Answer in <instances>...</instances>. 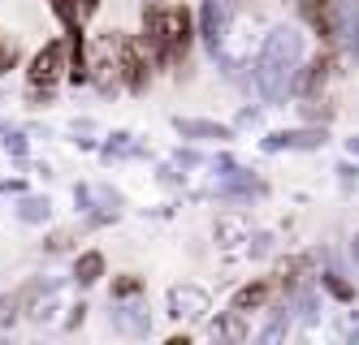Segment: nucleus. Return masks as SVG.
I'll return each mask as SVG.
<instances>
[{"label": "nucleus", "mask_w": 359, "mask_h": 345, "mask_svg": "<svg viewBox=\"0 0 359 345\" xmlns=\"http://www.w3.org/2000/svg\"><path fill=\"white\" fill-rule=\"evenodd\" d=\"M48 211H53V203H48V199H22V207H18V216L22 220H48Z\"/></svg>", "instance_id": "obj_19"}, {"label": "nucleus", "mask_w": 359, "mask_h": 345, "mask_svg": "<svg viewBox=\"0 0 359 345\" xmlns=\"http://www.w3.org/2000/svg\"><path fill=\"white\" fill-rule=\"evenodd\" d=\"M269 251H273V237L260 233V237H255V246H251V255H269Z\"/></svg>", "instance_id": "obj_26"}, {"label": "nucleus", "mask_w": 359, "mask_h": 345, "mask_svg": "<svg viewBox=\"0 0 359 345\" xmlns=\"http://www.w3.org/2000/svg\"><path fill=\"white\" fill-rule=\"evenodd\" d=\"M69 242H74V233H69V229H61V233H53V237H48L43 246H48V251H65Z\"/></svg>", "instance_id": "obj_24"}, {"label": "nucleus", "mask_w": 359, "mask_h": 345, "mask_svg": "<svg viewBox=\"0 0 359 345\" xmlns=\"http://www.w3.org/2000/svg\"><path fill=\"white\" fill-rule=\"evenodd\" d=\"M74 199H79V207L95 211V220H100V225L113 220V216H117V203H121L113 190H104V185H79V190H74Z\"/></svg>", "instance_id": "obj_10"}, {"label": "nucleus", "mask_w": 359, "mask_h": 345, "mask_svg": "<svg viewBox=\"0 0 359 345\" xmlns=\"http://www.w3.org/2000/svg\"><path fill=\"white\" fill-rule=\"evenodd\" d=\"M346 147H351V155H359V139H351V143H346Z\"/></svg>", "instance_id": "obj_29"}, {"label": "nucleus", "mask_w": 359, "mask_h": 345, "mask_svg": "<svg viewBox=\"0 0 359 345\" xmlns=\"http://www.w3.org/2000/svg\"><path fill=\"white\" fill-rule=\"evenodd\" d=\"M69 69V39H48L39 52H35V61L27 69V99L31 104H48L57 91V83L65 78Z\"/></svg>", "instance_id": "obj_3"}, {"label": "nucleus", "mask_w": 359, "mask_h": 345, "mask_svg": "<svg viewBox=\"0 0 359 345\" xmlns=\"http://www.w3.org/2000/svg\"><path fill=\"white\" fill-rule=\"evenodd\" d=\"M5 134H9V125H0V143H5Z\"/></svg>", "instance_id": "obj_31"}, {"label": "nucleus", "mask_w": 359, "mask_h": 345, "mask_svg": "<svg viewBox=\"0 0 359 345\" xmlns=\"http://www.w3.org/2000/svg\"><path fill=\"white\" fill-rule=\"evenodd\" d=\"M5 185H9V190H18V181H0V190H5Z\"/></svg>", "instance_id": "obj_30"}, {"label": "nucleus", "mask_w": 359, "mask_h": 345, "mask_svg": "<svg viewBox=\"0 0 359 345\" xmlns=\"http://www.w3.org/2000/svg\"><path fill=\"white\" fill-rule=\"evenodd\" d=\"M208 332H212L217 341H247V337H251V328H247V315H243V311H234V307H229V311H221L217 320L208 324Z\"/></svg>", "instance_id": "obj_12"}, {"label": "nucleus", "mask_w": 359, "mask_h": 345, "mask_svg": "<svg viewBox=\"0 0 359 345\" xmlns=\"http://www.w3.org/2000/svg\"><path fill=\"white\" fill-rule=\"evenodd\" d=\"M303 65V35L294 26H273L260 39V57H255V87L264 91V99L281 104L294 91V78Z\"/></svg>", "instance_id": "obj_1"}, {"label": "nucleus", "mask_w": 359, "mask_h": 345, "mask_svg": "<svg viewBox=\"0 0 359 345\" xmlns=\"http://www.w3.org/2000/svg\"><path fill=\"white\" fill-rule=\"evenodd\" d=\"M281 337H290V315L286 311H277V320L260 332V341H281Z\"/></svg>", "instance_id": "obj_21"}, {"label": "nucleus", "mask_w": 359, "mask_h": 345, "mask_svg": "<svg viewBox=\"0 0 359 345\" xmlns=\"http://www.w3.org/2000/svg\"><path fill=\"white\" fill-rule=\"evenodd\" d=\"M22 320V294H0V328H13Z\"/></svg>", "instance_id": "obj_18"}, {"label": "nucleus", "mask_w": 359, "mask_h": 345, "mask_svg": "<svg viewBox=\"0 0 359 345\" xmlns=\"http://www.w3.org/2000/svg\"><path fill=\"white\" fill-rule=\"evenodd\" d=\"M299 13L320 35V43L338 39V0H299Z\"/></svg>", "instance_id": "obj_7"}, {"label": "nucleus", "mask_w": 359, "mask_h": 345, "mask_svg": "<svg viewBox=\"0 0 359 345\" xmlns=\"http://www.w3.org/2000/svg\"><path fill=\"white\" fill-rule=\"evenodd\" d=\"M139 289H143V281H139L135 272H126V276H117V281H113V298H135Z\"/></svg>", "instance_id": "obj_20"}, {"label": "nucleus", "mask_w": 359, "mask_h": 345, "mask_svg": "<svg viewBox=\"0 0 359 345\" xmlns=\"http://www.w3.org/2000/svg\"><path fill=\"white\" fill-rule=\"evenodd\" d=\"M53 5V13L61 17V26H65V35H79L83 26H79V0H48Z\"/></svg>", "instance_id": "obj_16"}, {"label": "nucleus", "mask_w": 359, "mask_h": 345, "mask_svg": "<svg viewBox=\"0 0 359 345\" xmlns=\"http://www.w3.org/2000/svg\"><path fill=\"white\" fill-rule=\"evenodd\" d=\"M338 73V48L333 43H325V52L320 57H312L307 65H299V78H294V91L299 95H320L325 87H329V78Z\"/></svg>", "instance_id": "obj_5"}, {"label": "nucleus", "mask_w": 359, "mask_h": 345, "mask_svg": "<svg viewBox=\"0 0 359 345\" xmlns=\"http://www.w3.org/2000/svg\"><path fill=\"white\" fill-rule=\"evenodd\" d=\"M173 129L182 139H203V143H229L234 129L221 125V121H195V117H173Z\"/></svg>", "instance_id": "obj_11"}, {"label": "nucleus", "mask_w": 359, "mask_h": 345, "mask_svg": "<svg viewBox=\"0 0 359 345\" xmlns=\"http://www.w3.org/2000/svg\"><path fill=\"white\" fill-rule=\"evenodd\" d=\"M351 255H355V259H359V233H355V242H351Z\"/></svg>", "instance_id": "obj_28"}, {"label": "nucleus", "mask_w": 359, "mask_h": 345, "mask_svg": "<svg viewBox=\"0 0 359 345\" xmlns=\"http://www.w3.org/2000/svg\"><path fill=\"white\" fill-rule=\"evenodd\" d=\"M320 285L329 289L333 298H342V302H351V298H355V289H351L346 281H338V276H333V272H325V276H320Z\"/></svg>", "instance_id": "obj_22"}, {"label": "nucleus", "mask_w": 359, "mask_h": 345, "mask_svg": "<svg viewBox=\"0 0 359 345\" xmlns=\"http://www.w3.org/2000/svg\"><path fill=\"white\" fill-rule=\"evenodd\" d=\"M109 48H113V57H117V69H121V87L126 91H147V83H151V52L143 48V39H126L121 31H104L100 35Z\"/></svg>", "instance_id": "obj_4"}, {"label": "nucleus", "mask_w": 359, "mask_h": 345, "mask_svg": "<svg viewBox=\"0 0 359 345\" xmlns=\"http://www.w3.org/2000/svg\"><path fill=\"white\" fill-rule=\"evenodd\" d=\"M5 147H9L13 155H27V139H22V134H5Z\"/></svg>", "instance_id": "obj_25"}, {"label": "nucleus", "mask_w": 359, "mask_h": 345, "mask_svg": "<svg viewBox=\"0 0 359 345\" xmlns=\"http://www.w3.org/2000/svg\"><path fill=\"white\" fill-rule=\"evenodd\" d=\"M277 294H281V289H277V276H264V281H251V285H243L229 307L247 315V311H260V307H269Z\"/></svg>", "instance_id": "obj_9"}, {"label": "nucleus", "mask_w": 359, "mask_h": 345, "mask_svg": "<svg viewBox=\"0 0 359 345\" xmlns=\"http://www.w3.org/2000/svg\"><path fill=\"white\" fill-rule=\"evenodd\" d=\"M13 65H18V43L0 35V73H9Z\"/></svg>", "instance_id": "obj_23"}, {"label": "nucleus", "mask_w": 359, "mask_h": 345, "mask_svg": "<svg viewBox=\"0 0 359 345\" xmlns=\"http://www.w3.org/2000/svg\"><path fill=\"white\" fill-rule=\"evenodd\" d=\"M303 117H307V121H320V125H329L333 117H338V108H333L329 99H320V95H307V104H303Z\"/></svg>", "instance_id": "obj_17"}, {"label": "nucleus", "mask_w": 359, "mask_h": 345, "mask_svg": "<svg viewBox=\"0 0 359 345\" xmlns=\"http://www.w3.org/2000/svg\"><path fill=\"white\" fill-rule=\"evenodd\" d=\"M208 311V294L199 285H173L169 289V315L173 320H199Z\"/></svg>", "instance_id": "obj_8"}, {"label": "nucleus", "mask_w": 359, "mask_h": 345, "mask_svg": "<svg viewBox=\"0 0 359 345\" xmlns=\"http://www.w3.org/2000/svg\"><path fill=\"white\" fill-rule=\"evenodd\" d=\"M329 143L325 125H307V129H281V134L264 139V151H320Z\"/></svg>", "instance_id": "obj_6"}, {"label": "nucleus", "mask_w": 359, "mask_h": 345, "mask_svg": "<svg viewBox=\"0 0 359 345\" xmlns=\"http://www.w3.org/2000/svg\"><path fill=\"white\" fill-rule=\"evenodd\" d=\"M212 237H217V246H238V242H251V225H247V216H221L217 220V229H212Z\"/></svg>", "instance_id": "obj_13"}, {"label": "nucleus", "mask_w": 359, "mask_h": 345, "mask_svg": "<svg viewBox=\"0 0 359 345\" xmlns=\"http://www.w3.org/2000/svg\"><path fill=\"white\" fill-rule=\"evenodd\" d=\"M100 276H104V255H100V251L79 255V263H74V281H79V285H95Z\"/></svg>", "instance_id": "obj_15"}, {"label": "nucleus", "mask_w": 359, "mask_h": 345, "mask_svg": "<svg viewBox=\"0 0 359 345\" xmlns=\"http://www.w3.org/2000/svg\"><path fill=\"white\" fill-rule=\"evenodd\" d=\"M100 9V0H83V13H95Z\"/></svg>", "instance_id": "obj_27"}, {"label": "nucleus", "mask_w": 359, "mask_h": 345, "mask_svg": "<svg viewBox=\"0 0 359 345\" xmlns=\"http://www.w3.org/2000/svg\"><path fill=\"white\" fill-rule=\"evenodd\" d=\"M109 320L121 328V332H130V337H143L147 328H151V320H147V311L139 307V302H126V307H117Z\"/></svg>", "instance_id": "obj_14"}, {"label": "nucleus", "mask_w": 359, "mask_h": 345, "mask_svg": "<svg viewBox=\"0 0 359 345\" xmlns=\"http://www.w3.org/2000/svg\"><path fill=\"white\" fill-rule=\"evenodd\" d=\"M143 48L151 52L156 65H182L191 39H195V17L187 5H165V0H147L143 5Z\"/></svg>", "instance_id": "obj_2"}]
</instances>
